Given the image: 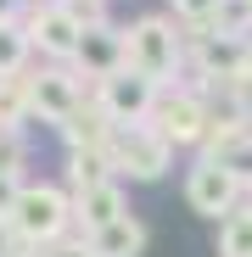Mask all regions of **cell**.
Wrapping results in <instances>:
<instances>
[{"instance_id": "cell-10", "label": "cell", "mask_w": 252, "mask_h": 257, "mask_svg": "<svg viewBox=\"0 0 252 257\" xmlns=\"http://www.w3.org/2000/svg\"><path fill=\"white\" fill-rule=\"evenodd\" d=\"M123 212H129V190H123L118 179H101V185H90V190H78V196H73V224H78L84 235L118 224Z\"/></svg>"}, {"instance_id": "cell-14", "label": "cell", "mask_w": 252, "mask_h": 257, "mask_svg": "<svg viewBox=\"0 0 252 257\" xmlns=\"http://www.w3.org/2000/svg\"><path fill=\"white\" fill-rule=\"evenodd\" d=\"M101 179H112V168H107L101 151H67V196L90 190V185H101Z\"/></svg>"}, {"instance_id": "cell-7", "label": "cell", "mask_w": 252, "mask_h": 257, "mask_svg": "<svg viewBox=\"0 0 252 257\" xmlns=\"http://www.w3.org/2000/svg\"><path fill=\"white\" fill-rule=\"evenodd\" d=\"M23 34H28V45H34L39 56H51V62L62 67V62H73L84 28L73 23V12L62 6V0H34V6L23 12Z\"/></svg>"}, {"instance_id": "cell-1", "label": "cell", "mask_w": 252, "mask_h": 257, "mask_svg": "<svg viewBox=\"0 0 252 257\" xmlns=\"http://www.w3.org/2000/svg\"><path fill=\"white\" fill-rule=\"evenodd\" d=\"M123 62H129V73H140L157 90H168V78L185 67V34L174 28L168 12H146L123 28Z\"/></svg>"}, {"instance_id": "cell-3", "label": "cell", "mask_w": 252, "mask_h": 257, "mask_svg": "<svg viewBox=\"0 0 252 257\" xmlns=\"http://www.w3.org/2000/svg\"><path fill=\"white\" fill-rule=\"evenodd\" d=\"M101 157H107V168H112L118 185H123V179L151 185V179H162L168 168H174V146H168L151 123H123V128H112L107 146H101Z\"/></svg>"}, {"instance_id": "cell-16", "label": "cell", "mask_w": 252, "mask_h": 257, "mask_svg": "<svg viewBox=\"0 0 252 257\" xmlns=\"http://www.w3.org/2000/svg\"><path fill=\"white\" fill-rule=\"evenodd\" d=\"M23 168H28V135H0V174L28 179Z\"/></svg>"}, {"instance_id": "cell-17", "label": "cell", "mask_w": 252, "mask_h": 257, "mask_svg": "<svg viewBox=\"0 0 252 257\" xmlns=\"http://www.w3.org/2000/svg\"><path fill=\"white\" fill-rule=\"evenodd\" d=\"M34 257H90V246H84V235H62L51 246H39Z\"/></svg>"}, {"instance_id": "cell-5", "label": "cell", "mask_w": 252, "mask_h": 257, "mask_svg": "<svg viewBox=\"0 0 252 257\" xmlns=\"http://www.w3.org/2000/svg\"><path fill=\"white\" fill-rule=\"evenodd\" d=\"M246 201V190H241V179L230 174L224 162H213V157H196L191 168H185V207L196 212V218H213V224H224L230 212Z\"/></svg>"}, {"instance_id": "cell-13", "label": "cell", "mask_w": 252, "mask_h": 257, "mask_svg": "<svg viewBox=\"0 0 252 257\" xmlns=\"http://www.w3.org/2000/svg\"><path fill=\"white\" fill-rule=\"evenodd\" d=\"M219 257H252V201H241L219 224Z\"/></svg>"}, {"instance_id": "cell-4", "label": "cell", "mask_w": 252, "mask_h": 257, "mask_svg": "<svg viewBox=\"0 0 252 257\" xmlns=\"http://www.w3.org/2000/svg\"><path fill=\"white\" fill-rule=\"evenodd\" d=\"M146 123H151L174 151H180V146H196V151H202V140L213 135V101H207L202 90H191V84H174V90H157V106H151Z\"/></svg>"}, {"instance_id": "cell-20", "label": "cell", "mask_w": 252, "mask_h": 257, "mask_svg": "<svg viewBox=\"0 0 252 257\" xmlns=\"http://www.w3.org/2000/svg\"><path fill=\"white\" fill-rule=\"evenodd\" d=\"M241 6H246V12H252V0H241Z\"/></svg>"}, {"instance_id": "cell-19", "label": "cell", "mask_w": 252, "mask_h": 257, "mask_svg": "<svg viewBox=\"0 0 252 257\" xmlns=\"http://www.w3.org/2000/svg\"><path fill=\"white\" fill-rule=\"evenodd\" d=\"M23 12H28V0H0V28H6V23H23Z\"/></svg>"}, {"instance_id": "cell-18", "label": "cell", "mask_w": 252, "mask_h": 257, "mask_svg": "<svg viewBox=\"0 0 252 257\" xmlns=\"http://www.w3.org/2000/svg\"><path fill=\"white\" fill-rule=\"evenodd\" d=\"M17 190H23V179L0 174V218H12V201H17Z\"/></svg>"}, {"instance_id": "cell-6", "label": "cell", "mask_w": 252, "mask_h": 257, "mask_svg": "<svg viewBox=\"0 0 252 257\" xmlns=\"http://www.w3.org/2000/svg\"><path fill=\"white\" fill-rule=\"evenodd\" d=\"M84 101L90 95H84V84H78L73 67H39V73H28V117L62 128Z\"/></svg>"}, {"instance_id": "cell-8", "label": "cell", "mask_w": 252, "mask_h": 257, "mask_svg": "<svg viewBox=\"0 0 252 257\" xmlns=\"http://www.w3.org/2000/svg\"><path fill=\"white\" fill-rule=\"evenodd\" d=\"M90 101L101 106V117H107L112 128H123V123H146L151 106H157V84L123 67V73H112V78L96 84V95H90Z\"/></svg>"}, {"instance_id": "cell-9", "label": "cell", "mask_w": 252, "mask_h": 257, "mask_svg": "<svg viewBox=\"0 0 252 257\" xmlns=\"http://www.w3.org/2000/svg\"><path fill=\"white\" fill-rule=\"evenodd\" d=\"M129 62H123V28H84L78 34V51H73V73L78 78H90V84H101V78H112V73H123Z\"/></svg>"}, {"instance_id": "cell-11", "label": "cell", "mask_w": 252, "mask_h": 257, "mask_svg": "<svg viewBox=\"0 0 252 257\" xmlns=\"http://www.w3.org/2000/svg\"><path fill=\"white\" fill-rule=\"evenodd\" d=\"M146 240H151V229L135 218V212H123L118 224H107V229H90V235H84L90 257H140V251H146Z\"/></svg>"}, {"instance_id": "cell-2", "label": "cell", "mask_w": 252, "mask_h": 257, "mask_svg": "<svg viewBox=\"0 0 252 257\" xmlns=\"http://www.w3.org/2000/svg\"><path fill=\"white\" fill-rule=\"evenodd\" d=\"M6 224H12L17 240L34 246V251L51 246V240H62V235L73 229V196H67V185H56V179H23Z\"/></svg>"}, {"instance_id": "cell-12", "label": "cell", "mask_w": 252, "mask_h": 257, "mask_svg": "<svg viewBox=\"0 0 252 257\" xmlns=\"http://www.w3.org/2000/svg\"><path fill=\"white\" fill-rule=\"evenodd\" d=\"M219 6H224V0H168V17H174V28H180L185 39H196V34L213 28Z\"/></svg>"}, {"instance_id": "cell-15", "label": "cell", "mask_w": 252, "mask_h": 257, "mask_svg": "<svg viewBox=\"0 0 252 257\" xmlns=\"http://www.w3.org/2000/svg\"><path fill=\"white\" fill-rule=\"evenodd\" d=\"M28 56H34V45H28L23 23H6V28H0V78L28 73Z\"/></svg>"}]
</instances>
